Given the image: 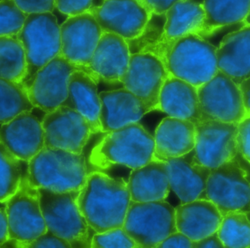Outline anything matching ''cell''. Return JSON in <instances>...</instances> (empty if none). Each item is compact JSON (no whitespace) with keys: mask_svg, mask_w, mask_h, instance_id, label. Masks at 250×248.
<instances>
[{"mask_svg":"<svg viewBox=\"0 0 250 248\" xmlns=\"http://www.w3.org/2000/svg\"><path fill=\"white\" fill-rule=\"evenodd\" d=\"M89 12L103 32L116 34L127 41L141 36L152 16L141 0H104Z\"/></svg>","mask_w":250,"mask_h":248,"instance_id":"9a60e30c","label":"cell"},{"mask_svg":"<svg viewBox=\"0 0 250 248\" xmlns=\"http://www.w3.org/2000/svg\"><path fill=\"white\" fill-rule=\"evenodd\" d=\"M33 108L27 89L21 83L0 78V124Z\"/></svg>","mask_w":250,"mask_h":248,"instance_id":"f1b7e54d","label":"cell"},{"mask_svg":"<svg viewBox=\"0 0 250 248\" xmlns=\"http://www.w3.org/2000/svg\"><path fill=\"white\" fill-rule=\"evenodd\" d=\"M154 154V136L135 123L106 133L94 146L89 159L98 168L123 165L132 170L148 164Z\"/></svg>","mask_w":250,"mask_h":248,"instance_id":"7a4b0ae2","label":"cell"},{"mask_svg":"<svg viewBox=\"0 0 250 248\" xmlns=\"http://www.w3.org/2000/svg\"><path fill=\"white\" fill-rule=\"evenodd\" d=\"M40 204L48 231L67 240L71 248H92L95 231L77 204L79 190L55 191L39 187Z\"/></svg>","mask_w":250,"mask_h":248,"instance_id":"277c9868","label":"cell"},{"mask_svg":"<svg viewBox=\"0 0 250 248\" xmlns=\"http://www.w3.org/2000/svg\"><path fill=\"white\" fill-rule=\"evenodd\" d=\"M166 23L155 51L161 49L185 35L197 34L204 18L203 4L194 0H182L173 4L166 13Z\"/></svg>","mask_w":250,"mask_h":248,"instance_id":"4316f807","label":"cell"},{"mask_svg":"<svg viewBox=\"0 0 250 248\" xmlns=\"http://www.w3.org/2000/svg\"><path fill=\"white\" fill-rule=\"evenodd\" d=\"M8 240L1 248H20L47 231L40 204L38 188L31 185L29 165L19 188L5 202Z\"/></svg>","mask_w":250,"mask_h":248,"instance_id":"52a82bcc","label":"cell"},{"mask_svg":"<svg viewBox=\"0 0 250 248\" xmlns=\"http://www.w3.org/2000/svg\"><path fill=\"white\" fill-rule=\"evenodd\" d=\"M33 111H23L0 127V142L16 158L28 162L45 147L43 118Z\"/></svg>","mask_w":250,"mask_h":248,"instance_id":"e0dca14e","label":"cell"},{"mask_svg":"<svg viewBox=\"0 0 250 248\" xmlns=\"http://www.w3.org/2000/svg\"><path fill=\"white\" fill-rule=\"evenodd\" d=\"M45 146L83 153L92 133L88 120L80 113L60 105L42 119Z\"/></svg>","mask_w":250,"mask_h":248,"instance_id":"5bb4252c","label":"cell"},{"mask_svg":"<svg viewBox=\"0 0 250 248\" xmlns=\"http://www.w3.org/2000/svg\"><path fill=\"white\" fill-rule=\"evenodd\" d=\"M195 124V157L208 168H215L239 155L238 124L204 120Z\"/></svg>","mask_w":250,"mask_h":248,"instance_id":"7c38bea8","label":"cell"},{"mask_svg":"<svg viewBox=\"0 0 250 248\" xmlns=\"http://www.w3.org/2000/svg\"><path fill=\"white\" fill-rule=\"evenodd\" d=\"M25 72L24 50L17 36L0 37V78L21 83Z\"/></svg>","mask_w":250,"mask_h":248,"instance_id":"f546056e","label":"cell"},{"mask_svg":"<svg viewBox=\"0 0 250 248\" xmlns=\"http://www.w3.org/2000/svg\"><path fill=\"white\" fill-rule=\"evenodd\" d=\"M28 165V161L16 158L0 142V203L16 193Z\"/></svg>","mask_w":250,"mask_h":248,"instance_id":"4dcf8cb0","label":"cell"},{"mask_svg":"<svg viewBox=\"0 0 250 248\" xmlns=\"http://www.w3.org/2000/svg\"><path fill=\"white\" fill-rule=\"evenodd\" d=\"M130 55L127 41L116 34L104 32L89 68L98 82H120L127 70Z\"/></svg>","mask_w":250,"mask_h":248,"instance_id":"ffe728a7","label":"cell"},{"mask_svg":"<svg viewBox=\"0 0 250 248\" xmlns=\"http://www.w3.org/2000/svg\"><path fill=\"white\" fill-rule=\"evenodd\" d=\"M157 248H192V241L185 234L182 232L176 231L170 234L167 238L165 239L161 243L159 244Z\"/></svg>","mask_w":250,"mask_h":248,"instance_id":"f35d334b","label":"cell"},{"mask_svg":"<svg viewBox=\"0 0 250 248\" xmlns=\"http://www.w3.org/2000/svg\"><path fill=\"white\" fill-rule=\"evenodd\" d=\"M244 22H245V23H246V24L250 25V10L249 13H248V16H247V18L245 19V21Z\"/></svg>","mask_w":250,"mask_h":248,"instance_id":"ee69618b","label":"cell"},{"mask_svg":"<svg viewBox=\"0 0 250 248\" xmlns=\"http://www.w3.org/2000/svg\"><path fill=\"white\" fill-rule=\"evenodd\" d=\"M237 144L239 154L250 164V114L238 124Z\"/></svg>","mask_w":250,"mask_h":248,"instance_id":"8d00e7d4","label":"cell"},{"mask_svg":"<svg viewBox=\"0 0 250 248\" xmlns=\"http://www.w3.org/2000/svg\"><path fill=\"white\" fill-rule=\"evenodd\" d=\"M198 94L201 121L218 120L239 124L247 116L239 84L220 70L198 87Z\"/></svg>","mask_w":250,"mask_h":248,"instance_id":"30bf717a","label":"cell"},{"mask_svg":"<svg viewBox=\"0 0 250 248\" xmlns=\"http://www.w3.org/2000/svg\"><path fill=\"white\" fill-rule=\"evenodd\" d=\"M98 83L85 70H75L69 79L67 98L62 104L82 114L90 124L93 134L101 132V103Z\"/></svg>","mask_w":250,"mask_h":248,"instance_id":"484cf974","label":"cell"},{"mask_svg":"<svg viewBox=\"0 0 250 248\" xmlns=\"http://www.w3.org/2000/svg\"><path fill=\"white\" fill-rule=\"evenodd\" d=\"M168 72L161 59L151 51L131 54L120 83L141 98L151 111L159 110V98Z\"/></svg>","mask_w":250,"mask_h":248,"instance_id":"4fadbf2b","label":"cell"},{"mask_svg":"<svg viewBox=\"0 0 250 248\" xmlns=\"http://www.w3.org/2000/svg\"><path fill=\"white\" fill-rule=\"evenodd\" d=\"M101 132L108 133L131 123H138L151 108L126 88L99 93Z\"/></svg>","mask_w":250,"mask_h":248,"instance_id":"d6986e66","label":"cell"},{"mask_svg":"<svg viewBox=\"0 0 250 248\" xmlns=\"http://www.w3.org/2000/svg\"><path fill=\"white\" fill-rule=\"evenodd\" d=\"M242 91V97H243L244 104L246 109L247 115L250 114V78L243 81L239 85Z\"/></svg>","mask_w":250,"mask_h":248,"instance_id":"7bdbcfd3","label":"cell"},{"mask_svg":"<svg viewBox=\"0 0 250 248\" xmlns=\"http://www.w3.org/2000/svg\"><path fill=\"white\" fill-rule=\"evenodd\" d=\"M130 202L124 179L99 171L87 174L77 199L82 215L96 233L123 228Z\"/></svg>","mask_w":250,"mask_h":248,"instance_id":"6da1fadb","label":"cell"},{"mask_svg":"<svg viewBox=\"0 0 250 248\" xmlns=\"http://www.w3.org/2000/svg\"><path fill=\"white\" fill-rule=\"evenodd\" d=\"M194 248H225L223 242L219 237L218 233L215 232L211 235L207 236L198 241L192 242Z\"/></svg>","mask_w":250,"mask_h":248,"instance_id":"60d3db41","label":"cell"},{"mask_svg":"<svg viewBox=\"0 0 250 248\" xmlns=\"http://www.w3.org/2000/svg\"><path fill=\"white\" fill-rule=\"evenodd\" d=\"M83 153L45 146L29 161V180L37 188L55 191L79 190L87 177Z\"/></svg>","mask_w":250,"mask_h":248,"instance_id":"5b68a950","label":"cell"},{"mask_svg":"<svg viewBox=\"0 0 250 248\" xmlns=\"http://www.w3.org/2000/svg\"><path fill=\"white\" fill-rule=\"evenodd\" d=\"M206 194L223 217L230 212L250 213V175L237 156L211 170Z\"/></svg>","mask_w":250,"mask_h":248,"instance_id":"9c48e42d","label":"cell"},{"mask_svg":"<svg viewBox=\"0 0 250 248\" xmlns=\"http://www.w3.org/2000/svg\"><path fill=\"white\" fill-rule=\"evenodd\" d=\"M18 7L26 14L51 12L55 7V0H13Z\"/></svg>","mask_w":250,"mask_h":248,"instance_id":"74e56055","label":"cell"},{"mask_svg":"<svg viewBox=\"0 0 250 248\" xmlns=\"http://www.w3.org/2000/svg\"><path fill=\"white\" fill-rule=\"evenodd\" d=\"M205 18L197 35H211L220 28L245 21L250 10V0H204Z\"/></svg>","mask_w":250,"mask_h":248,"instance_id":"83f0119b","label":"cell"},{"mask_svg":"<svg viewBox=\"0 0 250 248\" xmlns=\"http://www.w3.org/2000/svg\"><path fill=\"white\" fill-rule=\"evenodd\" d=\"M94 248H135V242L126 234L123 228L108 230L103 233H96L92 241Z\"/></svg>","mask_w":250,"mask_h":248,"instance_id":"836d02e7","label":"cell"},{"mask_svg":"<svg viewBox=\"0 0 250 248\" xmlns=\"http://www.w3.org/2000/svg\"><path fill=\"white\" fill-rule=\"evenodd\" d=\"M126 183L131 201H166L170 190L167 164L153 158L148 164L132 169Z\"/></svg>","mask_w":250,"mask_h":248,"instance_id":"d4e9b609","label":"cell"},{"mask_svg":"<svg viewBox=\"0 0 250 248\" xmlns=\"http://www.w3.org/2000/svg\"><path fill=\"white\" fill-rule=\"evenodd\" d=\"M223 218L217 207L208 199H195L175 208L177 231L192 242L217 232Z\"/></svg>","mask_w":250,"mask_h":248,"instance_id":"44dd1931","label":"cell"},{"mask_svg":"<svg viewBox=\"0 0 250 248\" xmlns=\"http://www.w3.org/2000/svg\"><path fill=\"white\" fill-rule=\"evenodd\" d=\"M94 0H55L59 11L68 16H76L89 11Z\"/></svg>","mask_w":250,"mask_h":248,"instance_id":"d590c367","label":"cell"},{"mask_svg":"<svg viewBox=\"0 0 250 248\" xmlns=\"http://www.w3.org/2000/svg\"><path fill=\"white\" fill-rule=\"evenodd\" d=\"M164 161L167 164L170 190L176 193L181 204L207 199L206 189L211 169L198 161L194 149Z\"/></svg>","mask_w":250,"mask_h":248,"instance_id":"ac0fdd59","label":"cell"},{"mask_svg":"<svg viewBox=\"0 0 250 248\" xmlns=\"http://www.w3.org/2000/svg\"><path fill=\"white\" fill-rule=\"evenodd\" d=\"M219 237L225 248H250V221L244 212H230L223 216Z\"/></svg>","mask_w":250,"mask_h":248,"instance_id":"1f68e13d","label":"cell"},{"mask_svg":"<svg viewBox=\"0 0 250 248\" xmlns=\"http://www.w3.org/2000/svg\"><path fill=\"white\" fill-rule=\"evenodd\" d=\"M123 228L137 247L157 248L170 234L177 231L175 208L166 201H131Z\"/></svg>","mask_w":250,"mask_h":248,"instance_id":"ba28073f","label":"cell"},{"mask_svg":"<svg viewBox=\"0 0 250 248\" xmlns=\"http://www.w3.org/2000/svg\"><path fill=\"white\" fill-rule=\"evenodd\" d=\"M217 48L202 37L189 33L154 54L175 77L199 87L219 71Z\"/></svg>","mask_w":250,"mask_h":248,"instance_id":"3957f363","label":"cell"},{"mask_svg":"<svg viewBox=\"0 0 250 248\" xmlns=\"http://www.w3.org/2000/svg\"><path fill=\"white\" fill-rule=\"evenodd\" d=\"M71 248L67 240L56 235L51 231H47L37 237L35 240L23 246V248Z\"/></svg>","mask_w":250,"mask_h":248,"instance_id":"e575fe53","label":"cell"},{"mask_svg":"<svg viewBox=\"0 0 250 248\" xmlns=\"http://www.w3.org/2000/svg\"><path fill=\"white\" fill-rule=\"evenodd\" d=\"M103 32L98 21L89 11L69 16L60 26V54L73 64L89 69V62Z\"/></svg>","mask_w":250,"mask_h":248,"instance_id":"2e32d148","label":"cell"},{"mask_svg":"<svg viewBox=\"0 0 250 248\" xmlns=\"http://www.w3.org/2000/svg\"><path fill=\"white\" fill-rule=\"evenodd\" d=\"M26 16L13 0H0V37L17 36Z\"/></svg>","mask_w":250,"mask_h":248,"instance_id":"d6a6232c","label":"cell"},{"mask_svg":"<svg viewBox=\"0 0 250 248\" xmlns=\"http://www.w3.org/2000/svg\"><path fill=\"white\" fill-rule=\"evenodd\" d=\"M219 70L237 84L250 78V25L223 38L216 51Z\"/></svg>","mask_w":250,"mask_h":248,"instance_id":"7402d4cb","label":"cell"},{"mask_svg":"<svg viewBox=\"0 0 250 248\" xmlns=\"http://www.w3.org/2000/svg\"><path fill=\"white\" fill-rule=\"evenodd\" d=\"M17 38L26 57V72L21 83L28 89L38 70L61 53L57 17L51 12L27 14Z\"/></svg>","mask_w":250,"mask_h":248,"instance_id":"8992f818","label":"cell"},{"mask_svg":"<svg viewBox=\"0 0 250 248\" xmlns=\"http://www.w3.org/2000/svg\"><path fill=\"white\" fill-rule=\"evenodd\" d=\"M154 159L166 161L193 150L195 145V124L189 120L167 117L156 129Z\"/></svg>","mask_w":250,"mask_h":248,"instance_id":"603a6c76","label":"cell"},{"mask_svg":"<svg viewBox=\"0 0 250 248\" xmlns=\"http://www.w3.org/2000/svg\"><path fill=\"white\" fill-rule=\"evenodd\" d=\"M76 70H85L94 77L89 69L73 64L61 54L40 69L27 89L34 107L48 113L62 105L67 98L69 79Z\"/></svg>","mask_w":250,"mask_h":248,"instance_id":"8fae6325","label":"cell"},{"mask_svg":"<svg viewBox=\"0 0 250 248\" xmlns=\"http://www.w3.org/2000/svg\"><path fill=\"white\" fill-rule=\"evenodd\" d=\"M159 111L168 117L189 120L194 124L201 121L198 88L168 73L159 98Z\"/></svg>","mask_w":250,"mask_h":248,"instance_id":"cb8c5ba5","label":"cell"},{"mask_svg":"<svg viewBox=\"0 0 250 248\" xmlns=\"http://www.w3.org/2000/svg\"><path fill=\"white\" fill-rule=\"evenodd\" d=\"M8 240V224L5 208H0V248Z\"/></svg>","mask_w":250,"mask_h":248,"instance_id":"b9f144b4","label":"cell"},{"mask_svg":"<svg viewBox=\"0 0 250 248\" xmlns=\"http://www.w3.org/2000/svg\"><path fill=\"white\" fill-rule=\"evenodd\" d=\"M151 15L165 14L173 4L182 0H141Z\"/></svg>","mask_w":250,"mask_h":248,"instance_id":"ab89813d","label":"cell"}]
</instances>
